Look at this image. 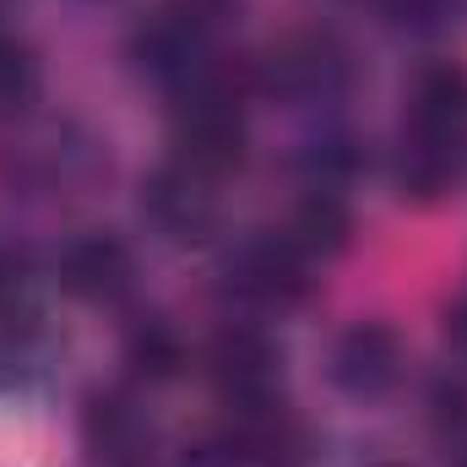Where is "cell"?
<instances>
[{"label":"cell","mask_w":467,"mask_h":467,"mask_svg":"<svg viewBox=\"0 0 467 467\" xmlns=\"http://www.w3.org/2000/svg\"><path fill=\"white\" fill-rule=\"evenodd\" d=\"M239 158H244V115L234 93L213 77L185 88L174 104V163L202 180H218L239 169Z\"/></svg>","instance_id":"cell-1"},{"label":"cell","mask_w":467,"mask_h":467,"mask_svg":"<svg viewBox=\"0 0 467 467\" xmlns=\"http://www.w3.org/2000/svg\"><path fill=\"white\" fill-rule=\"evenodd\" d=\"M348 82L353 55L332 33H294V38L272 44V55L261 60V88L288 104H327V99L348 93Z\"/></svg>","instance_id":"cell-2"},{"label":"cell","mask_w":467,"mask_h":467,"mask_svg":"<svg viewBox=\"0 0 467 467\" xmlns=\"http://www.w3.org/2000/svg\"><path fill=\"white\" fill-rule=\"evenodd\" d=\"M202 364H207V380L218 386V397L229 408H255V402L277 397L283 353H277V343L261 327H223V332H213Z\"/></svg>","instance_id":"cell-3"},{"label":"cell","mask_w":467,"mask_h":467,"mask_svg":"<svg viewBox=\"0 0 467 467\" xmlns=\"http://www.w3.org/2000/svg\"><path fill=\"white\" fill-rule=\"evenodd\" d=\"M305 288H310V255L288 234L255 239V244H244L229 261V294L244 299V305L283 310V305L305 299Z\"/></svg>","instance_id":"cell-4"},{"label":"cell","mask_w":467,"mask_h":467,"mask_svg":"<svg viewBox=\"0 0 467 467\" xmlns=\"http://www.w3.org/2000/svg\"><path fill=\"white\" fill-rule=\"evenodd\" d=\"M130 55H136V66H141L158 88L185 93V88L207 82V27H196V22L180 16V11H163L158 22H147V27L130 38Z\"/></svg>","instance_id":"cell-5"},{"label":"cell","mask_w":467,"mask_h":467,"mask_svg":"<svg viewBox=\"0 0 467 467\" xmlns=\"http://www.w3.org/2000/svg\"><path fill=\"white\" fill-rule=\"evenodd\" d=\"M207 185H213V180H202V174H191V169H180V163L158 169V174L141 185V213H147V223L158 234H169V239H180V244L207 239V234L218 229V202H213Z\"/></svg>","instance_id":"cell-6"},{"label":"cell","mask_w":467,"mask_h":467,"mask_svg":"<svg viewBox=\"0 0 467 467\" xmlns=\"http://www.w3.org/2000/svg\"><path fill=\"white\" fill-rule=\"evenodd\" d=\"M229 446L239 451L244 467H310V430L272 397V402H255V408H234V430Z\"/></svg>","instance_id":"cell-7"},{"label":"cell","mask_w":467,"mask_h":467,"mask_svg":"<svg viewBox=\"0 0 467 467\" xmlns=\"http://www.w3.org/2000/svg\"><path fill=\"white\" fill-rule=\"evenodd\" d=\"M82 441L104 467H147L152 462V424L147 413L119 397V391H93L82 408Z\"/></svg>","instance_id":"cell-8"},{"label":"cell","mask_w":467,"mask_h":467,"mask_svg":"<svg viewBox=\"0 0 467 467\" xmlns=\"http://www.w3.org/2000/svg\"><path fill=\"white\" fill-rule=\"evenodd\" d=\"M332 380L353 397H380L402 380V343L380 321H358L332 343Z\"/></svg>","instance_id":"cell-9"},{"label":"cell","mask_w":467,"mask_h":467,"mask_svg":"<svg viewBox=\"0 0 467 467\" xmlns=\"http://www.w3.org/2000/svg\"><path fill=\"white\" fill-rule=\"evenodd\" d=\"M130 250L115 234H82L60 250V288L88 299V305H115L130 288Z\"/></svg>","instance_id":"cell-10"},{"label":"cell","mask_w":467,"mask_h":467,"mask_svg":"<svg viewBox=\"0 0 467 467\" xmlns=\"http://www.w3.org/2000/svg\"><path fill=\"white\" fill-rule=\"evenodd\" d=\"M457 174H462V158H457L451 130L413 125V136H408L402 152H397V185H402L408 196H424V202H430V196L451 191Z\"/></svg>","instance_id":"cell-11"},{"label":"cell","mask_w":467,"mask_h":467,"mask_svg":"<svg viewBox=\"0 0 467 467\" xmlns=\"http://www.w3.org/2000/svg\"><path fill=\"white\" fill-rule=\"evenodd\" d=\"M288 239L305 250V255H332V250H343L353 234V213L348 202L337 196V191H327V185H310L299 202H294V218H288Z\"/></svg>","instance_id":"cell-12"},{"label":"cell","mask_w":467,"mask_h":467,"mask_svg":"<svg viewBox=\"0 0 467 467\" xmlns=\"http://www.w3.org/2000/svg\"><path fill=\"white\" fill-rule=\"evenodd\" d=\"M467 115V71L451 60H435L413 77V125H435V130H457Z\"/></svg>","instance_id":"cell-13"},{"label":"cell","mask_w":467,"mask_h":467,"mask_svg":"<svg viewBox=\"0 0 467 467\" xmlns=\"http://www.w3.org/2000/svg\"><path fill=\"white\" fill-rule=\"evenodd\" d=\"M125 364L141 380H174L180 364H185V343L169 321H141V327L125 332Z\"/></svg>","instance_id":"cell-14"},{"label":"cell","mask_w":467,"mask_h":467,"mask_svg":"<svg viewBox=\"0 0 467 467\" xmlns=\"http://www.w3.org/2000/svg\"><path fill=\"white\" fill-rule=\"evenodd\" d=\"M33 358H38V327H33V316L11 294H0V380H16Z\"/></svg>","instance_id":"cell-15"},{"label":"cell","mask_w":467,"mask_h":467,"mask_svg":"<svg viewBox=\"0 0 467 467\" xmlns=\"http://www.w3.org/2000/svg\"><path fill=\"white\" fill-rule=\"evenodd\" d=\"M33 88H38V60H33V49H27L22 38L0 33V109L27 104Z\"/></svg>","instance_id":"cell-16"},{"label":"cell","mask_w":467,"mask_h":467,"mask_svg":"<svg viewBox=\"0 0 467 467\" xmlns=\"http://www.w3.org/2000/svg\"><path fill=\"white\" fill-rule=\"evenodd\" d=\"M430 424L441 435H451V441L467 435V380L462 375H441L430 386Z\"/></svg>","instance_id":"cell-17"},{"label":"cell","mask_w":467,"mask_h":467,"mask_svg":"<svg viewBox=\"0 0 467 467\" xmlns=\"http://www.w3.org/2000/svg\"><path fill=\"white\" fill-rule=\"evenodd\" d=\"M380 5H386L397 22H408V27H446L462 0H380Z\"/></svg>","instance_id":"cell-18"},{"label":"cell","mask_w":467,"mask_h":467,"mask_svg":"<svg viewBox=\"0 0 467 467\" xmlns=\"http://www.w3.org/2000/svg\"><path fill=\"white\" fill-rule=\"evenodd\" d=\"M180 467H244V462H239V451H234L229 435H223V441H202V446H191Z\"/></svg>","instance_id":"cell-19"},{"label":"cell","mask_w":467,"mask_h":467,"mask_svg":"<svg viewBox=\"0 0 467 467\" xmlns=\"http://www.w3.org/2000/svg\"><path fill=\"white\" fill-rule=\"evenodd\" d=\"M446 337H451V343L467 353V299L457 305V310H451V316H446Z\"/></svg>","instance_id":"cell-20"},{"label":"cell","mask_w":467,"mask_h":467,"mask_svg":"<svg viewBox=\"0 0 467 467\" xmlns=\"http://www.w3.org/2000/svg\"><path fill=\"white\" fill-rule=\"evenodd\" d=\"M457 467H467V451H462V457H457Z\"/></svg>","instance_id":"cell-21"}]
</instances>
